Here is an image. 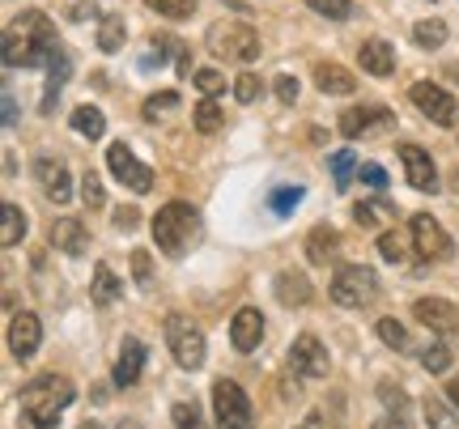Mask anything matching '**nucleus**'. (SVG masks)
Segmentation results:
<instances>
[{
    "label": "nucleus",
    "instance_id": "1",
    "mask_svg": "<svg viewBox=\"0 0 459 429\" xmlns=\"http://www.w3.org/2000/svg\"><path fill=\"white\" fill-rule=\"evenodd\" d=\"M56 51V26L43 9H26L4 26V64L9 68H39Z\"/></svg>",
    "mask_w": 459,
    "mask_h": 429
},
{
    "label": "nucleus",
    "instance_id": "2",
    "mask_svg": "<svg viewBox=\"0 0 459 429\" xmlns=\"http://www.w3.org/2000/svg\"><path fill=\"white\" fill-rule=\"evenodd\" d=\"M22 421L30 429H51L73 404V382L65 374H39L22 387Z\"/></svg>",
    "mask_w": 459,
    "mask_h": 429
},
{
    "label": "nucleus",
    "instance_id": "3",
    "mask_svg": "<svg viewBox=\"0 0 459 429\" xmlns=\"http://www.w3.org/2000/svg\"><path fill=\"white\" fill-rule=\"evenodd\" d=\"M200 230H204V221H200L196 209L187 200H170V204H162L153 213V230L149 234H153V243H158L162 255L179 260V255H187L200 243Z\"/></svg>",
    "mask_w": 459,
    "mask_h": 429
},
{
    "label": "nucleus",
    "instance_id": "4",
    "mask_svg": "<svg viewBox=\"0 0 459 429\" xmlns=\"http://www.w3.org/2000/svg\"><path fill=\"white\" fill-rule=\"evenodd\" d=\"M204 43H209V51H213L217 60H230V64L260 60V34H255V26H247V21H217V26H209Z\"/></svg>",
    "mask_w": 459,
    "mask_h": 429
},
{
    "label": "nucleus",
    "instance_id": "5",
    "mask_svg": "<svg viewBox=\"0 0 459 429\" xmlns=\"http://www.w3.org/2000/svg\"><path fill=\"white\" fill-rule=\"evenodd\" d=\"M332 302L336 306H366V302H375L378 297V277H375V268H366V264H341L336 272H332Z\"/></svg>",
    "mask_w": 459,
    "mask_h": 429
},
{
    "label": "nucleus",
    "instance_id": "6",
    "mask_svg": "<svg viewBox=\"0 0 459 429\" xmlns=\"http://www.w3.org/2000/svg\"><path fill=\"white\" fill-rule=\"evenodd\" d=\"M166 345L175 353V362L183 370H200L204 357H209V340H204V331L192 323V319H183V314H166Z\"/></svg>",
    "mask_w": 459,
    "mask_h": 429
},
{
    "label": "nucleus",
    "instance_id": "7",
    "mask_svg": "<svg viewBox=\"0 0 459 429\" xmlns=\"http://www.w3.org/2000/svg\"><path fill=\"white\" fill-rule=\"evenodd\" d=\"M213 416L217 429H255V408H251L247 391L234 379L213 382Z\"/></svg>",
    "mask_w": 459,
    "mask_h": 429
},
{
    "label": "nucleus",
    "instance_id": "8",
    "mask_svg": "<svg viewBox=\"0 0 459 429\" xmlns=\"http://www.w3.org/2000/svg\"><path fill=\"white\" fill-rule=\"evenodd\" d=\"M409 238H412V251H417V260H426V264H443L451 260V234L434 221L429 213H417L409 221Z\"/></svg>",
    "mask_w": 459,
    "mask_h": 429
},
{
    "label": "nucleus",
    "instance_id": "9",
    "mask_svg": "<svg viewBox=\"0 0 459 429\" xmlns=\"http://www.w3.org/2000/svg\"><path fill=\"white\" fill-rule=\"evenodd\" d=\"M409 99H412V107L429 119V124H438V128H455L459 102H455V94H446L438 82H417L409 90Z\"/></svg>",
    "mask_w": 459,
    "mask_h": 429
},
{
    "label": "nucleus",
    "instance_id": "10",
    "mask_svg": "<svg viewBox=\"0 0 459 429\" xmlns=\"http://www.w3.org/2000/svg\"><path fill=\"white\" fill-rule=\"evenodd\" d=\"M107 170H111L115 183H124L136 196H145L149 187H153V170H149L145 162H136V153H132L124 141H115V145L107 149Z\"/></svg>",
    "mask_w": 459,
    "mask_h": 429
},
{
    "label": "nucleus",
    "instance_id": "11",
    "mask_svg": "<svg viewBox=\"0 0 459 429\" xmlns=\"http://www.w3.org/2000/svg\"><path fill=\"white\" fill-rule=\"evenodd\" d=\"M290 374H302V379H324L332 370V357L328 348H324V340L315 336V331H302L294 345H290Z\"/></svg>",
    "mask_w": 459,
    "mask_h": 429
},
{
    "label": "nucleus",
    "instance_id": "12",
    "mask_svg": "<svg viewBox=\"0 0 459 429\" xmlns=\"http://www.w3.org/2000/svg\"><path fill=\"white\" fill-rule=\"evenodd\" d=\"M392 111L387 107H378V102H361V107H349V111H341V119H336V128H341L349 141L361 133H375V128H392Z\"/></svg>",
    "mask_w": 459,
    "mask_h": 429
},
{
    "label": "nucleus",
    "instance_id": "13",
    "mask_svg": "<svg viewBox=\"0 0 459 429\" xmlns=\"http://www.w3.org/2000/svg\"><path fill=\"white\" fill-rule=\"evenodd\" d=\"M400 162H404V179L417 192H434L438 187V166L421 145H400Z\"/></svg>",
    "mask_w": 459,
    "mask_h": 429
},
{
    "label": "nucleus",
    "instance_id": "14",
    "mask_svg": "<svg viewBox=\"0 0 459 429\" xmlns=\"http://www.w3.org/2000/svg\"><path fill=\"white\" fill-rule=\"evenodd\" d=\"M39 340H43V323H39V314L22 311L9 319V348H13L17 362H26L39 353Z\"/></svg>",
    "mask_w": 459,
    "mask_h": 429
},
{
    "label": "nucleus",
    "instance_id": "15",
    "mask_svg": "<svg viewBox=\"0 0 459 429\" xmlns=\"http://www.w3.org/2000/svg\"><path fill=\"white\" fill-rule=\"evenodd\" d=\"M34 179H39V187H43V196H48L51 204L73 200V183H68L65 162H56V158H34Z\"/></svg>",
    "mask_w": 459,
    "mask_h": 429
},
{
    "label": "nucleus",
    "instance_id": "16",
    "mask_svg": "<svg viewBox=\"0 0 459 429\" xmlns=\"http://www.w3.org/2000/svg\"><path fill=\"white\" fill-rule=\"evenodd\" d=\"M264 340V314L255 306H243V311L230 319V345L238 353H255Z\"/></svg>",
    "mask_w": 459,
    "mask_h": 429
},
{
    "label": "nucleus",
    "instance_id": "17",
    "mask_svg": "<svg viewBox=\"0 0 459 429\" xmlns=\"http://www.w3.org/2000/svg\"><path fill=\"white\" fill-rule=\"evenodd\" d=\"M412 314H417L429 331H459V306L446 302V297H417Z\"/></svg>",
    "mask_w": 459,
    "mask_h": 429
},
{
    "label": "nucleus",
    "instance_id": "18",
    "mask_svg": "<svg viewBox=\"0 0 459 429\" xmlns=\"http://www.w3.org/2000/svg\"><path fill=\"white\" fill-rule=\"evenodd\" d=\"M145 362H149L145 340L128 336V340L119 345V362H115V387H136V379H141Z\"/></svg>",
    "mask_w": 459,
    "mask_h": 429
},
{
    "label": "nucleus",
    "instance_id": "19",
    "mask_svg": "<svg viewBox=\"0 0 459 429\" xmlns=\"http://www.w3.org/2000/svg\"><path fill=\"white\" fill-rule=\"evenodd\" d=\"M48 243L56 251H65V255H82V251L90 247V230H85L77 217H60V221H51Z\"/></svg>",
    "mask_w": 459,
    "mask_h": 429
},
{
    "label": "nucleus",
    "instance_id": "20",
    "mask_svg": "<svg viewBox=\"0 0 459 429\" xmlns=\"http://www.w3.org/2000/svg\"><path fill=\"white\" fill-rule=\"evenodd\" d=\"M395 217H400V209H395L387 196H370V200H358V204H353V221H358L361 230H383Z\"/></svg>",
    "mask_w": 459,
    "mask_h": 429
},
{
    "label": "nucleus",
    "instance_id": "21",
    "mask_svg": "<svg viewBox=\"0 0 459 429\" xmlns=\"http://www.w3.org/2000/svg\"><path fill=\"white\" fill-rule=\"evenodd\" d=\"M73 77V56L68 51H51V60H48V99H43V116H51L56 111V102H60V90H65V82Z\"/></svg>",
    "mask_w": 459,
    "mask_h": 429
},
{
    "label": "nucleus",
    "instance_id": "22",
    "mask_svg": "<svg viewBox=\"0 0 459 429\" xmlns=\"http://www.w3.org/2000/svg\"><path fill=\"white\" fill-rule=\"evenodd\" d=\"M315 85H319V94H332V99L358 94V77L341 64H319L315 68Z\"/></svg>",
    "mask_w": 459,
    "mask_h": 429
},
{
    "label": "nucleus",
    "instance_id": "23",
    "mask_svg": "<svg viewBox=\"0 0 459 429\" xmlns=\"http://www.w3.org/2000/svg\"><path fill=\"white\" fill-rule=\"evenodd\" d=\"M358 60H361V68H366L370 77H392V73H395V51H392V43H383V39L361 43Z\"/></svg>",
    "mask_w": 459,
    "mask_h": 429
},
{
    "label": "nucleus",
    "instance_id": "24",
    "mask_svg": "<svg viewBox=\"0 0 459 429\" xmlns=\"http://www.w3.org/2000/svg\"><path fill=\"white\" fill-rule=\"evenodd\" d=\"M336 251H341V234L332 230V226H315L311 238H307V260L311 264H332Z\"/></svg>",
    "mask_w": 459,
    "mask_h": 429
},
{
    "label": "nucleus",
    "instance_id": "25",
    "mask_svg": "<svg viewBox=\"0 0 459 429\" xmlns=\"http://www.w3.org/2000/svg\"><path fill=\"white\" fill-rule=\"evenodd\" d=\"M277 297L285 306H307L311 302V281H307V272H294V268H285L277 277Z\"/></svg>",
    "mask_w": 459,
    "mask_h": 429
},
{
    "label": "nucleus",
    "instance_id": "26",
    "mask_svg": "<svg viewBox=\"0 0 459 429\" xmlns=\"http://www.w3.org/2000/svg\"><path fill=\"white\" fill-rule=\"evenodd\" d=\"M446 21L443 17H426V21H417V26H412V43H417V47L421 51H438L446 43Z\"/></svg>",
    "mask_w": 459,
    "mask_h": 429
},
{
    "label": "nucleus",
    "instance_id": "27",
    "mask_svg": "<svg viewBox=\"0 0 459 429\" xmlns=\"http://www.w3.org/2000/svg\"><path fill=\"white\" fill-rule=\"evenodd\" d=\"M90 297H94L99 306H111L115 297H124V285H119V277H115L107 264L94 268V289H90Z\"/></svg>",
    "mask_w": 459,
    "mask_h": 429
},
{
    "label": "nucleus",
    "instance_id": "28",
    "mask_svg": "<svg viewBox=\"0 0 459 429\" xmlns=\"http://www.w3.org/2000/svg\"><path fill=\"white\" fill-rule=\"evenodd\" d=\"M73 128H77L85 141H99V136L107 133V119H102L99 107H77V111H73Z\"/></svg>",
    "mask_w": 459,
    "mask_h": 429
},
{
    "label": "nucleus",
    "instance_id": "29",
    "mask_svg": "<svg viewBox=\"0 0 459 429\" xmlns=\"http://www.w3.org/2000/svg\"><path fill=\"white\" fill-rule=\"evenodd\" d=\"M378 340L387 348H395V353H409L412 348V340H409V331H404V323L400 319H378Z\"/></svg>",
    "mask_w": 459,
    "mask_h": 429
},
{
    "label": "nucleus",
    "instance_id": "30",
    "mask_svg": "<svg viewBox=\"0 0 459 429\" xmlns=\"http://www.w3.org/2000/svg\"><path fill=\"white\" fill-rule=\"evenodd\" d=\"M22 238H26V213L9 200V204H4V234H0V243H4V247H17Z\"/></svg>",
    "mask_w": 459,
    "mask_h": 429
},
{
    "label": "nucleus",
    "instance_id": "31",
    "mask_svg": "<svg viewBox=\"0 0 459 429\" xmlns=\"http://www.w3.org/2000/svg\"><path fill=\"white\" fill-rule=\"evenodd\" d=\"M124 39H128V30H124V17H119V13L102 17V26H99V47H102V51H119V47H124Z\"/></svg>",
    "mask_w": 459,
    "mask_h": 429
},
{
    "label": "nucleus",
    "instance_id": "32",
    "mask_svg": "<svg viewBox=\"0 0 459 429\" xmlns=\"http://www.w3.org/2000/svg\"><path fill=\"white\" fill-rule=\"evenodd\" d=\"M409 243H404V234L400 230H387L383 238H378V255H383L387 264H404V260H409Z\"/></svg>",
    "mask_w": 459,
    "mask_h": 429
},
{
    "label": "nucleus",
    "instance_id": "33",
    "mask_svg": "<svg viewBox=\"0 0 459 429\" xmlns=\"http://www.w3.org/2000/svg\"><path fill=\"white\" fill-rule=\"evenodd\" d=\"M328 166H332V179H336V192H344V187H349V175L358 170V153H353V149H341V153L328 158Z\"/></svg>",
    "mask_w": 459,
    "mask_h": 429
},
{
    "label": "nucleus",
    "instance_id": "34",
    "mask_svg": "<svg viewBox=\"0 0 459 429\" xmlns=\"http://www.w3.org/2000/svg\"><path fill=\"white\" fill-rule=\"evenodd\" d=\"M170 111H179V90H158L145 99V119H162Z\"/></svg>",
    "mask_w": 459,
    "mask_h": 429
},
{
    "label": "nucleus",
    "instance_id": "35",
    "mask_svg": "<svg viewBox=\"0 0 459 429\" xmlns=\"http://www.w3.org/2000/svg\"><path fill=\"white\" fill-rule=\"evenodd\" d=\"M145 4L158 17H170V21H187V17L196 13V0H145Z\"/></svg>",
    "mask_w": 459,
    "mask_h": 429
},
{
    "label": "nucleus",
    "instance_id": "36",
    "mask_svg": "<svg viewBox=\"0 0 459 429\" xmlns=\"http://www.w3.org/2000/svg\"><path fill=\"white\" fill-rule=\"evenodd\" d=\"M170 416H175V429H209L196 399H179V404L170 408Z\"/></svg>",
    "mask_w": 459,
    "mask_h": 429
},
{
    "label": "nucleus",
    "instance_id": "37",
    "mask_svg": "<svg viewBox=\"0 0 459 429\" xmlns=\"http://www.w3.org/2000/svg\"><path fill=\"white\" fill-rule=\"evenodd\" d=\"M298 204H302V187H277V192L268 196V209L277 217H290Z\"/></svg>",
    "mask_w": 459,
    "mask_h": 429
},
{
    "label": "nucleus",
    "instance_id": "38",
    "mask_svg": "<svg viewBox=\"0 0 459 429\" xmlns=\"http://www.w3.org/2000/svg\"><path fill=\"white\" fill-rule=\"evenodd\" d=\"M426 425L429 429H459V421L451 413H446V404L438 396H429L426 399Z\"/></svg>",
    "mask_w": 459,
    "mask_h": 429
},
{
    "label": "nucleus",
    "instance_id": "39",
    "mask_svg": "<svg viewBox=\"0 0 459 429\" xmlns=\"http://www.w3.org/2000/svg\"><path fill=\"white\" fill-rule=\"evenodd\" d=\"M421 365H426L429 374H446V365H451V348L443 340H434V345L421 353Z\"/></svg>",
    "mask_w": 459,
    "mask_h": 429
},
{
    "label": "nucleus",
    "instance_id": "40",
    "mask_svg": "<svg viewBox=\"0 0 459 429\" xmlns=\"http://www.w3.org/2000/svg\"><path fill=\"white\" fill-rule=\"evenodd\" d=\"M82 204L90 209V213L107 204V196H102V179L94 175V170H85V179H82Z\"/></svg>",
    "mask_w": 459,
    "mask_h": 429
},
{
    "label": "nucleus",
    "instance_id": "41",
    "mask_svg": "<svg viewBox=\"0 0 459 429\" xmlns=\"http://www.w3.org/2000/svg\"><path fill=\"white\" fill-rule=\"evenodd\" d=\"M196 128H200L204 136H213L217 128H221V111H217L213 99H204V102L196 107Z\"/></svg>",
    "mask_w": 459,
    "mask_h": 429
},
{
    "label": "nucleus",
    "instance_id": "42",
    "mask_svg": "<svg viewBox=\"0 0 459 429\" xmlns=\"http://www.w3.org/2000/svg\"><path fill=\"white\" fill-rule=\"evenodd\" d=\"M315 13H324V17H332V21H349L353 17V4L349 0H307Z\"/></svg>",
    "mask_w": 459,
    "mask_h": 429
},
{
    "label": "nucleus",
    "instance_id": "43",
    "mask_svg": "<svg viewBox=\"0 0 459 429\" xmlns=\"http://www.w3.org/2000/svg\"><path fill=\"white\" fill-rule=\"evenodd\" d=\"M260 94H264V82L255 77V73H243V77L234 82V99L243 102V107H247V102H255Z\"/></svg>",
    "mask_w": 459,
    "mask_h": 429
},
{
    "label": "nucleus",
    "instance_id": "44",
    "mask_svg": "<svg viewBox=\"0 0 459 429\" xmlns=\"http://www.w3.org/2000/svg\"><path fill=\"white\" fill-rule=\"evenodd\" d=\"M132 277H136L141 289L153 285V260H149V251H132Z\"/></svg>",
    "mask_w": 459,
    "mask_h": 429
},
{
    "label": "nucleus",
    "instance_id": "45",
    "mask_svg": "<svg viewBox=\"0 0 459 429\" xmlns=\"http://www.w3.org/2000/svg\"><path fill=\"white\" fill-rule=\"evenodd\" d=\"M192 82H196L200 94H221V90H226V77H221L217 68H200V73L192 77Z\"/></svg>",
    "mask_w": 459,
    "mask_h": 429
},
{
    "label": "nucleus",
    "instance_id": "46",
    "mask_svg": "<svg viewBox=\"0 0 459 429\" xmlns=\"http://www.w3.org/2000/svg\"><path fill=\"white\" fill-rule=\"evenodd\" d=\"M378 396H383V404H387V408H395V413L404 416L409 399H404V391H400V387H392V382H378Z\"/></svg>",
    "mask_w": 459,
    "mask_h": 429
},
{
    "label": "nucleus",
    "instance_id": "47",
    "mask_svg": "<svg viewBox=\"0 0 459 429\" xmlns=\"http://www.w3.org/2000/svg\"><path fill=\"white\" fill-rule=\"evenodd\" d=\"M358 179L366 183V187H375V192H383V187H387V170H383V166H358Z\"/></svg>",
    "mask_w": 459,
    "mask_h": 429
},
{
    "label": "nucleus",
    "instance_id": "48",
    "mask_svg": "<svg viewBox=\"0 0 459 429\" xmlns=\"http://www.w3.org/2000/svg\"><path fill=\"white\" fill-rule=\"evenodd\" d=\"M273 90H277V99L290 107V102H298V77H290V73H281L277 82H273Z\"/></svg>",
    "mask_w": 459,
    "mask_h": 429
},
{
    "label": "nucleus",
    "instance_id": "49",
    "mask_svg": "<svg viewBox=\"0 0 459 429\" xmlns=\"http://www.w3.org/2000/svg\"><path fill=\"white\" fill-rule=\"evenodd\" d=\"M136 221H141V213H136V209H115V226H119V230H132V226H136Z\"/></svg>",
    "mask_w": 459,
    "mask_h": 429
},
{
    "label": "nucleus",
    "instance_id": "50",
    "mask_svg": "<svg viewBox=\"0 0 459 429\" xmlns=\"http://www.w3.org/2000/svg\"><path fill=\"white\" fill-rule=\"evenodd\" d=\"M0 99H4V128H17V102H13V94L4 90Z\"/></svg>",
    "mask_w": 459,
    "mask_h": 429
},
{
    "label": "nucleus",
    "instance_id": "51",
    "mask_svg": "<svg viewBox=\"0 0 459 429\" xmlns=\"http://www.w3.org/2000/svg\"><path fill=\"white\" fill-rule=\"evenodd\" d=\"M375 429H409V425H404V416H395V421L383 416V421H375Z\"/></svg>",
    "mask_w": 459,
    "mask_h": 429
},
{
    "label": "nucleus",
    "instance_id": "52",
    "mask_svg": "<svg viewBox=\"0 0 459 429\" xmlns=\"http://www.w3.org/2000/svg\"><path fill=\"white\" fill-rule=\"evenodd\" d=\"M446 399L459 408V374H455V379H446Z\"/></svg>",
    "mask_w": 459,
    "mask_h": 429
},
{
    "label": "nucleus",
    "instance_id": "53",
    "mask_svg": "<svg viewBox=\"0 0 459 429\" xmlns=\"http://www.w3.org/2000/svg\"><path fill=\"white\" fill-rule=\"evenodd\" d=\"M298 429H319V416L311 413V416H307V421H302V425H298Z\"/></svg>",
    "mask_w": 459,
    "mask_h": 429
},
{
    "label": "nucleus",
    "instance_id": "54",
    "mask_svg": "<svg viewBox=\"0 0 459 429\" xmlns=\"http://www.w3.org/2000/svg\"><path fill=\"white\" fill-rule=\"evenodd\" d=\"M119 429H141V421H119Z\"/></svg>",
    "mask_w": 459,
    "mask_h": 429
},
{
    "label": "nucleus",
    "instance_id": "55",
    "mask_svg": "<svg viewBox=\"0 0 459 429\" xmlns=\"http://www.w3.org/2000/svg\"><path fill=\"white\" fill-rule=\"evenodd\" d=\"M77 429H102V425H94V421H85V425H77Z\"/></svg>",
    "mask_w": 459,
    "mask_h": 429
}]
</instances>
